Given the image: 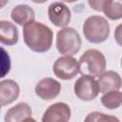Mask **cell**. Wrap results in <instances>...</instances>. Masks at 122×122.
Returning <instances> with one entry per match:
<instances>
[{
    "label": "cell",
    "instance_id": "cell-1",
    "mask_svg": "<svg viewBox=\"0 0 122 122\" xmlns=\"http://www.w3.org/2000/svg\"><path fill=\"white\" fill-rule=\"evenodd\" d=\"M24 42L35 52H46L52 45L53 32L46 25L32 21L23 26Z\"/></svg>",
    "mask_w": 122,
    "mask_h": 122
},
{
    "label": "cell",
    "instance_id": "cell-2",
    "mask_svg": "<svg viewBox=\"0 0 122 122\" xmlns=\"http://www.w3.org/2000/svg\"><path fill=\"white\" fill-rule=\"evenodd\" d=\"M85 38L92 44L105 42L110 35V25L106 18L99 15L88 17L83 24Z\"/></svg>",
    "mask_w": 122,
    "mask_h": 122
},
{
    "label": "cell",
    "instance_id": "cell-3",
    "mask_svg": "<svg viewBox=\"0 0 122 122\" xmlns=\"http://www.w3.org/2000/svg\"><path fill=\"white\" fill-rule=\"evenodd\" d=\"M80 72L92 77H99L106 70L105 55L98 50L90 49L79 58Z\"/></svg>",
    "mask_w": 122,
    "mask_h": 122
},
{
    "label": "cell",
    "instance_id": "cell-4",
    "mask_svg": "<svg viewBox=\"0 0 122 122\" xmlns=\"http://www.w3.org/2000/svg\"><path fill=\"white\" fill-rule=\"evenodd\" d=\"M82 40L79 33L71 27H65L56 34L55 46L59 53L63 55H74L81 48Z\"/></svg>",
    "mask_w": 122,
    "mask_h": 122
},
{
    "label": "cell",
    "instance_id": "cell-5",
    "mask_svg": "<svg viewBox=\"0 0 122 122\" xmlns=\"http://www.w3.org/2000/svg\"><path fill=\"white\" fill-rule=\"evenodd\" d=\"M52 71L55 76L62 80L72 79L80 72L79 61L72 55H64L57 58L52 66Z\"/></svg>",
    "mask_w": 122,
    "mask_h": 122
},
{
    "label": "cell",
    "instance_id": "cell-6",
    "mask_svg": "<svg viewBox=\"0 0 122 122\" xmlns=\"http://www.w3.org/2000/svg\"><path fill=\"white\" fill-rule=\"evenodd\" d=\"M74 94L83 101H91L97 97L100 92L98 82L94 77L82 74L74 83Z\"/></svg>",
    "mask_w": 122,
    "mask_h": 122
},
{
    "label": "cell",
    "instance_id": "cell-7",
    "mask_svg": "<svg viewBox=\"0 0 122 122\" xmlns=\"http://www.w3.org/2000/svg\"><path fill=\"white\" fill-rule=\"evenodd\" d=\"M50 21L58 28H65L69 25L71 18V10L63 2H53L48 8Z\"/></svg>",
    "mask_w": 122,
    "mask_h": 122
},
{
    "label": "cell",
    "instance_id": "cell-8",
    "mask_svg": "<svg viewBox=\"0 0 122 122\" xmlns=\"http://www.w3.org/2000/svg\"><path fill=\"white\" fill-rule=\"evenodd\" d=\"M71 112L68 104L56 102L51 104L42 116L43 122H67L71 119Z\"/></svg>",
    "mask_w": 122,
    "mask_h": 122
},
{
    "label": "cell",
    "instance_id": "cell-9",
    "mask_svg": "<svg viewBox=\"0 0 122 122\" xmlns=\"http://www.w3.org/2000/svg\"><path fill=\"white\" fill-rule=\"evenodd\" d=\"M61 92V84L51 77L41 79L35 86V93L41 99L51 100Z\"/></svg>",
    "mask_w": 122,
    "mask_h": 122
},
{
    "label": "cell",
    "instance_id": "cell-10",
    "mask_svg": "<svg viewBox=\"0 0 122 122\" xmlns=\"http://www.w3.org/2000/svg\"><path fill=\"white\" fill-rule=\"evenodd\" d=\"M20 93L18 84L11 79L3 80L0 83V104L2 107L14 102Z\"/></svg>",
    "mask_w": 122,
    "mask_h": 122
},
{
    "label": "cell",
    "instance_id": "cell-11",
    "mask_svg": "<svg viewBox=\"0 0 122 122\" xmlns=\"http://www.w3.org/2000/svg\"><path fill=\"white\" fill-rule=\"evenodd\" d=\"M31 108L26 102H20L8 110L5 115L6 122H22L34 120L31 118Z\"/></svg>",
    "mask_w": 122,
    "mask_h": 122
},
{
    "label": "cell",
    "instance_id": "cell-12",
    "mask_svg": "<svg viewBox=\"0 0 122 122\" xmlns=\"http://www.w3.org/2000/svg\"><path fill=\"white\" fill-rule=\"evenodd\" d=\"M99 85L100 92L105 93L110 91L119 90L122 87V79L121 76L113 71H104L97 80Z\"/></svg>",
    "mask_w": 122,
    "mask_h": 122
},
{
    "label": "cell",
    "instance_id": "cell-13",
    "mask_svg": "<svg viewBox=\"0 0 122 122\" xmlns=\"http://www.w3.org/2000/svg\"><path fill=\"white\" fill-rule=\"evenodd\" d=\"M10 17L13 22L20 26H24L30 22L34 21L35 12L32 8L28 5H17L10 11Z\"/></svg>",
    "mask_w": 122,
    "mask_h": 122
},
{
    "label": "cell",
    "instance_id": "cell-14",
    "mask_svg": "<svg viewBox=\"0 0 122 122\" xmlns=\"http://www.w3.org/2000/svg\"><path fill=\"white\" fill-rule=\"evenodd\" d=\"M19 33L14 24L10 21H0V41L4 45L12 46L18 42Z\"/></svg>",
    "mask_w": 122,
    "mask_h": 122
},
{
    "label": "cell",
    "instance_id": "cell-15",
    "mask_svg": "<svg viewBox=\"0 0 122 122\" xmlns=\"http://www.w3.org/2000/svg\"><path fill=\"white\" fill-rule=\"evenodd\" d=\"M102 11L111 20L122 18V0H106Z\"/></svg>",
    "mask_w": 122,
    "mask_h": 122
},
{
    "label": "cell",
    "instance_id": "cell-16",
    "mask_svg": "<svg viewBox=\"0 0 122 122\" xmlns=\"http://www.w3.org/2000/svg\"><path fill=\"white\" fill-rule=\"evenodd\" d=\"M101 103L109 110L117 109L122 105V92L118 90L107 92L102 95Z\"/></svg>",
    "mask_w": 122,
    "mask_h": 122
},
{
    "label": "cell",
    "instance_id": "cell-17",
    "mask_svg": "<svg viewBox=\"0 0 122 122\" xmlns=\"http://www.w3.org/2000/svg\"><path fill=\"white\" fill-rule=\"evenodd\" d=\"M108 120L118 121L119 119L114 116L107 115V114H105L103 112H92L89 113L88 116L85 118V121H108Z\"/></svg>",
    "mask_w": 122,
    "mask_h": 122
},
{
    "label": "cell",
    "instance_id": "cell-18",
    "mask_svg": "<svg viewBox=\"0 0 122 122\" xmlns=\"http://www.w3.org/2000/svg\"><path fill=\"white\" fill-rule=\"evenodd\" d=\"M106 0H88V3H89V6L96 10V11H102V9H103V5L105 3Z\"/></svg>",
    "mask_w": 122,
    "mask_h": 122
},
{
    "label": "cell",
    "instance_id": "cell-19",
    "mask_svg": "<svg viewBox=\"0 0 122 122\" xmlns=\"http://www.w3.org/2000/svg\"><path fill=\"white\" fill-rule=\"evenodd\" d=\"M114 39L116 43L122 47V23L119 24L114 30Z\"/></svg>",
    "mask_w": 122,
    "mask_h": 122
},
{
    "label": "cell",
    "instance_id": "cell-20",
    "mask_svg": "<svg viewBox=\"0 0 122 122\" xmlns=\"http://www.w3.org/2000/svg\"><path fill=\"white\" fill-rule=\"evenodd\" d=\"M30 1H32L33 3H36V4H42V3L47 2L48 0H30Z\"/></svg>",
    "mask_w": 122,
    "mask_h": 122
},
{
    "label": "cell",
    "instance_id": "cell-21",
    "mask_svg": "<svg viewBox=\"0 0 122 122\" xmlns=\"http://www.w3.org/2000/svg\"><path fill=\"white\" fill-rule=\"evenodd\" d=\"M61 1L68 2V3H72V2H75V1H78V0H61Z\"/></svg>",
    "mask_w": 122,
    "mask_h": 122
},
{
    "label": "cell",
    "instance_id": "cell-22",
    "mask_svg": "<svg viewBox=\"0 0 122 122\" xmlns=\"http://www.w3.org/2000/svg\"><path fill=\"white\" fill-rule=\"evenodd\" d=\"M120 65H121V68H122V58H121V62H120Z\"/></svg>",
    "mask_w": 122,
    "mask_h": 122
}]
</instances>
